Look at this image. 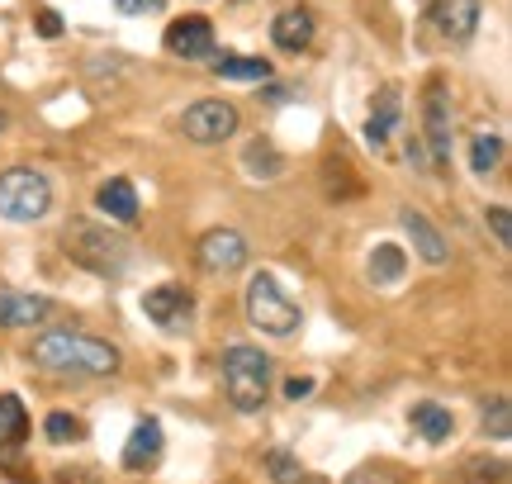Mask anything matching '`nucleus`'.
<instances>
[{"mask_svg":"<svg viewBox=\"0 0 512 484\" xmlns=\"http://www.w3.org/2000/svg\"><path fill=\"white\" fill-rule=\"evenodd\" d=\"M242 167H247V176H261V181H275L285 162H280V152H275L271 143H261V138H256L252 148L242 152Z\"/></svg>","mask_w":512,"mask_h":484,"instance_id":"obj_21","label":"nucleus"},{"mask_svg":"<svg viewBox=\"0 0 512 484\" xmlns=\"http://www.w3.org/2000/svg\"><path fill=\"white\" fill-rule=\"evenodd\" d=\"M53 209V186L34 167H10L0 176V219L10 224H38Z\"/></svg>","mask_w":512,"mask_h":484,"instance_id":"obj_4","label":"nucleus"},{"mask_svg":"<svg viewBox=\"0 0 512 484\" xmlns=\"http://www.w3.org/2000/svg\"><path fill=\"white\" fill-rule=\"evenodd\" d=\"M247 238H242L238 228H209L200 238V266L204 271H214V276H233L247 266Z\"/></svg>","mask_w":512,"mask_h":484,"instance_id":"obj_7","label":"nucleus"},{"mask_svg":"<svg viewBox=\"0 0 512 484\" xmlns=\"http://www.w3.org/2000/svg\"><path fill=\"white\" fill-rule=\"evenodd\" d=\"M29 361L57 375H114L119 371V347H110V342H100L91 333L57 328V333H43L29 347Z\"/></svg>","mask_w":512,"mask_h":484,"instance_id":"obj_1","label":"nucleus"},{"mask_svg":"<svg viewBox=\"0 0 512 484\" xmlns=\"http://www.w3.org/2000/svg\"><path fill=\"white\" fill-rule=\"evenodd\" d=\"M399 224H403V233L413 238V247H418V257H422V261H432V266H441V261L451 257V247H446V238H441L437 228L427 224V214H418V209H403V214H399Z\"/></svg>","mask_w":512,"mask_h":484,"instance_id":"obj_14","label":"nucleus"},{"mask_svg":"<svg viewBox=\"0 0 512 484\" xmlns=\"http://www.w3.org/2000/svg\"><path fill=\"white\" fill-rule=\"evenodd\" d=\"M403 119V100L394 86H384V91H375V100H370V119H366V143L370 148H384L389 143V133L399 129Z\"/></svg>","mask_w":512,"mask_h":484,"instance_id":"obj_13","label":"nucleus"},{"mask_svg":"<svg viewBox=\"0 0 512 484\" xmlns=\"http://www.w3.org/2000/svg\"><path fill=\"white\" fill-rule=\"evenodd\" d=\"M247 318H252V328L271 337H290L299 328V304H294L285 290H280V280L271 271H256V280L247 285Z\"/></svg>","mask_w":512,"mask_h":484,"instance_id":"obj_5","label":"nucleus"},{"mask_svg":"<svg viewBox=\"0 0 512 484\" xmlns=\"http://www.w3.org/2000/svg\"><path fill=\"white\" fill-rule=\"evenodd\" d=\"M498 162H503V138H498V133H479L475 143H470V167H475L479 176H489Z\"/></svg>","mask_w":512,"mask_h":484,"instance_id":"obj_23","label":"nucleus"},{"mask_svg":"<svg viewBox=\"0 0 512 484\" xmlns=\"http://www.w3.org/2000/svg\"><path fill=\"white\" fill-rule=\"evenodd\" d=\"M53 314V299L48 295H15V290H0V328H34Z\"/></svg>","mask_w":512,"mask_h":484,"instance_id":"obj_12","label":"nucleus"},{"mask_svg":"<svg viewBox=\"0 0 512 484\" xmlns=\"http://www.w3.org/2000/svg\"><path fill=\"white\" fill-rule=\"evenodd\" d=\"M347 484H399V480H394L384 466H361V470H351Z\"/></svg>","mask_w":512,"mask_h":484,"instance_id":"obj_29","label":"nucleus"},{"mask_svg":"<svg viewBox=\"0 0 512 484\" xmlns=\"http://www.w3.org/2000/svg\"><path fill=\"white\" fill-rule=\"evenodd\" d=\"M214 72L228 81H271V62L266 57H219Z\"/></svg>","mask_w":512,"mask_h":484,"instance_id":"obj_20","label":"nucleus"},{"mask_svg":"<svg viewBox=\"0 0 512 484\" xmlns=\"http://www.w3.org/2000/svg\"><path fill=\"white\" fill-rule=\"evenodd\" d=\"M403 247H394V242H380L375 247V257H370V280H380V285H399L403 280Z\"/></svg>","mask_w":512,"mask_h":484,"instance_id":"obj_19","label":"nucleus"},{"mask_svg":"<svg viewBox=\"0 0 512 484\" xmlns=\"http://www.w3.org/2000/svg\"><path fill=\"white\" fill-rule=\"evenodd\" d=\"M238 105H228V100H200V105H190L181 114V133L190 143H200V148H214V143H228L233 133H238Z\"/></svg>","mask_w":512,"mask_h":484,"instance_id":"obj_6","label":"nucleus"},{"mask_svg":"<svg viewBox=\"0 0 512 484\" xmlns=\"http://www.w3.org/2000/svg\"><path fill=\"white\" fill-rule=\"evenodd\" d=\"M0 129H5V110H0Z\"/></svg>","mask_w":512,"mask_h":484,"instance_id":"obj_32","label":"nucleus"},{"mask_svg":"<svg viewBox=\"0 0 512 484\" xmlns=\"http://www.w3.org/2000/svg\"><path fill=\"white\" fill-rule=\"evenodd\" d=\"M38 34H43V38L62 34V19H57V10H38Z\"/></svg>","mask_w":512,"mask_h":484,"instance_id":"obj_31","label":"nucleus"},{"mask_svg":"<svg viewBox=\"0 0 512 484\" xmlns=\"http://www.w3.org/2000/svg\"><path fill=\"white\" fill-rule=\"evenodd\" d=\"M95 205L105 209L110 219H119V224H133V219H138V190H133V181L114 176V181H105V186H100Z\"/></svg>","mask_w":512,"mask_h":484,"instance_id":"obj_17","label":"nucleus"},{"mask_svg":"<svg viewBox=\"0 0 512 484\" xmlns=\"http://www.w3.org/2000/svg\"><path fill=\"white\" fill-rule=\"evenodd\" d=\"M266 466H271V480H275V484H309L304 466L294 461L290 451H271V456H266Z\"/></svg>","mask_w":512,"mask_h":484,"instance_id":"obj_25","label":"nucleus"},{"mask_svg":"<svg viewBox=\"0 0 512 484\" xmlns=\"http://www.w3.org/2000/svg\"><path fill=\"white\" fill-rule=\"evenodd\" d=\"M422 119H427L432 167H446V162H451V100H446V86H441V81H432L427 95H422Z\"/></svg>","mask_w":512,"mask_h":484,"instance_id":"obj_8","label":"nucleus"},{"mask_svg":"<svg viewBox=\"0 0 512 484\" xmlns=\"http://www.w3.org/2000/svg\"><path fill=\"white\" fill-rule=\"evenodd\" d=\"M271 38H275V48H285V53H304L313 43V15L309 10H285V15H275Z\"/></svg>","mask_w":512,"mask_h":484,"instance_id":"obj_16","label":"nucleus"},{"mask_svg":"<svg viewBox=\"0 0 512 484\" xmlns=\"http://www.w3.org/2000/svg\"><path fill=\"white\" fill-rule=\"evenodd\" d=\"M157 456H162V423H157V418H143L124 447V470H143V466H152Z\"/></svg>","mask_w":512,"mask_h":484,"instance_id":"obj_15","label":"nucleus"},{"mask_svg":"<svg viewBox=\"0 0 512 484\" xmlns=\"http://www.w3.org/2000/svg\"><path fill=\"white\" fill-rule=\"evenodd\" d=\"M43 432H48V442H57V447H67V442H76V437H81V423H76L72 413H48V423H43Z\"/></svg>","mask_w":512,"mask_h":484,"instance_id":"obj_26","label":"nucleus"},{"mask_svg":"<svg viewBox=\"0 0 512 484\" xmlns=\"http://www.w3.org/2000/svg\"><path fill=\"white\" fill-rule=\"evenodd\" d=\"M223 390H228V404L238 413H256L271 394V356L261 347L233 342L223 352Z\"/></svg>","mask_w":512,"mask_h":484,"instance_id":"obj_2","label":"nucleus"},{"mask_svg":"<svg viewBox=\"0 0 512 484\" xmlns=\"http://www.w3.org/2000/svg\"><path fill=\"white\" fill-rule=\"evenodd\" d=\"M190 309H195V299L185 295L181 285H157V290L143 295V314L152 318L157 328H181V323H190Z\"/></svg>","mask_w":512,"mask_h":484,"instance_id":"obj_11","label":"nucleus"},{"mask_svg":"<svg viewBox=\"0 0 512 484\" xmlns=\"http://www.w3.org/2000/svg\"><path fill=\"white\" fill-rule=\"evenodd\" d=\"M432 29L451 43H465V38L479 29V0H432Z\"/></svg>","mask_w":512,"mask_h":484,"instance_id":"obj_10","label":"nucleus"},{"mask_svg":"<svg viewBox=\"0 0 512 484\" xmlns=\"http://www.w3.org/2000/svg\"><path fill=\"white\" fill-rule=\"evenodd\" d=\"M62 252L76 266L95 271V276H119L128 266V238H119V233H110L100 224H86V219H72L62 228Z\"/></svg>","mask_w":512,"mask_h":484,"instance_id":"obj_3","label":"nucleus"},{"mask_svg":"<svg viewBox=\"0 0 512 484\" xmlns=\"http://www.w3.org/2000/svg\"><path fill=\"white\" fill-rule=\"evenodd\" d=\"M484 432H489L494 442H508V437H512V404H508V394H498L494 404L484 409Z\"/></svg>","mask_w":512,"mask_h":484,"instance_id":"obj_24","label":"nucleus"},{"mask_svg":"<svg viewBox=\"0 0 512 484\" xmlns=\"http://www.w3.org/2000/svg\"><path fill=\"white\" fill-rule=\"evenodd\" d=\"M309 394H313L309 375H294V380H285V399H294V404H299V399H309Z\"/></svg>","mask_w":512,"mask_h":484,"instance_id":"obj_30","label":"nucleus"},{"mask_svg":"<svg viewBox=\"0 0 512 484\" xmlns=\"http://www.w3.org/2000/svg\"><path fill=\"white\" fill-rule=\"evenodd\" d=\"M484 219H489V228H494L498 247H512V214H508V205H494Z\"/></svg>","mask_w":512,"mask_h":484,"instance_id":"obj_27","label":"nucleus"},{"mask_svg":"<svg viewBox=\"0 0 512 484\" xmlns=\"http://www.w3.org/2000/svg\"><path fill=\"white\" fill-rule=\"evenodd\" d=\"M119 5V15H162L166 0H114Z\"/></svg>","mask_w":512,"mask_h":484,"instance_id":"obj_28","label":"nucleus"},{"mask_svg":"<svg viewBox=\"0 0 512 484\" xmlns=\"http://www.w3.org/2000/svg\"><path fill=\"white\" fill-rule=\"evenodd\" d=\"M0 437L5 442H24L29 437V418H24L19 394H0Z\"/></svg>","mask_w":512,"mask_h":484,"instance_id":"obj_22","label":"nucleus"},{"mask_svg":"<svg viewBox=\"0 0 512 484\" xmlns=\"http://www.w3.org/2000/svg\"><path fill=\"white\" fill-rule=\"evenodd\" d=\"M166 53L185 57V62H204V57L214 53V24L200 15L176 19V24L166 29Z\"/></svg>","mask_w":512,"mask_h":484,"instance_id":"obj_9","label":"nucleus"},{"mask_svg":"<svg viewBox=\"0 0 512 484\" xmlns=\"http://www.w3.org/2000/svg\"><path fill=\"white\" fill-rule=\"evenodd\" d=\"M408 423H413V432H422L427 442H446L451 432H456V418L441 409V404H413V413H408Z\"/></svg>","mask_w":512,"mask_h":484,"instance_id":"obj_18","label":"nucleus"}]
</instances>
